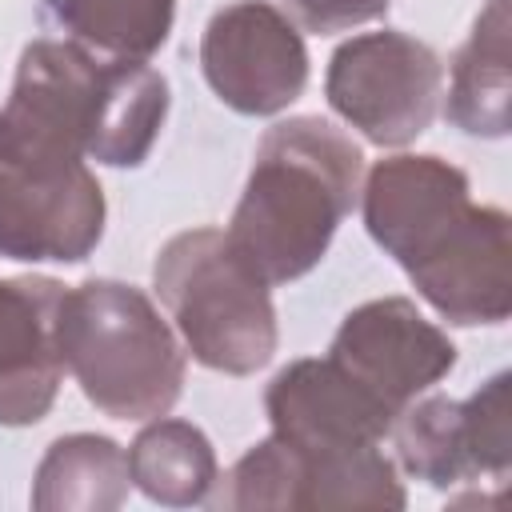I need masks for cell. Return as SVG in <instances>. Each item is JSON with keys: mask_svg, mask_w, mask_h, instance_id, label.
Masks as SVG:
<instances>
[{"mask_svg": "<svg viewBox=\"0 0 512 512\" xmlns=\"http://www.w3.org/2000/svg\"><path fill=\"white\" fill-rule=\"evenodd\" d=\"M508 372H496L484 388H476L464 408V448L472 476L504 480L512 468V404H508Z\"/></svg>", "mask_w": 512, "mask_h": 512, "instance_id": "obj_19", "label": "cell"}, {"mask_svg": "<svg viewBox=\"0 0 512 512\" xmlns=\"http://www.w3.org/2000/svg\"><path fill=\"white\" fill-rule=\"evenodd\" d=\"M364 156L336 124L292 116L264 132L244 196L228 220V244L272 288L300 280L328 252L352 212Z\"/></svg>", "mask_w": 512, "mask_h": 512, "instance_id": "obj_2", "label": "cell"}, {"mask_svg": "<svg viewBox=\"0 0 512 512\" xmlns=\"http://www.w3.org/2000/svg\"><path fill=\"white\" fill-rule=\"evenodd\" d=\"M396 456L400 464L424 480V484H460L472 480V464H468V448H464V412L460 400L448 396H428V400H412L396 424Z\"/></svg>", "mask_w": 512, "mask_h": 512, "instance_id": "obj_18", "label": "cell"}, {"mask_svg": "<svg viewBox=\"0 0 512 512\" xmlns=\"http://www.w3.org/2000/svg\"><path fill=\"white\" fill-rule=\"evenodd\" d=\"M64 284L48 276L0 280V424L24 428L48 416L64 360H60V316Z\"/></svg>", "mask_w": 512, "mask_h": 512, "instance_id": "obj_12", "label": "cell"}, {"mask_svg": "<svg viewBox=\"0 0 512 512\" xmlns=\"http://www.w3.org/2000/svg\"><path fill=\"white\" fill-rule=\"evenodd\" d=\"M152 288L184 348L212 372L252 376L276 352L268 284L236 256L220 228L172 236L152 264Z\"/></svg>", "mask_w": 512, "mask_h": 512, "instance_id": "obj_4", "label": "cell"}, {"mask_svg": "<svg viewBox=\"0 0 512 512\" xmlns=\"http://www.w3.org/2000/svg\"><path fill=\"white\" fill-rule=\"evenodd\" d=\"M128 472L148 500L164 508H192L204 504L216 484V452L196 424L156 416V424L132 440Z\"/></svg>", "mask_w": 512, "mask_h": 512, "instance_id": "obj_16", "label": "cell"}, {"mask_svg": "<svg viewBox=\"0 0 512 512\" xmlns=\"http://www.w3.org/2000/svg\"><path fill=\"white\" fill-rule=\"evenodd\" d=\"M280 4L308 32H344L388 12V0H280Z\"/></svg>", "mask_w": 512, "mask_h": 512, "instance_id": "obj_20", "label": "cell"}, {"mask_svg": "<svg viewBox=\"0 0 512 512\" xmlns=\"http://www.w3.org/2000/svg\"><path fill=\"white\" fill-rule=\"evenodd\" d=\"M328 360L344 368L392 416H400L420 392L452 372L456 344L412 300L384 296L344 316Z\"/></svg>", "mask_w": 512, "mask_h": 512, "instance_id": "obj_9", "label": "cell"}, {"mask_svg": "<svg viewBox=\"0 0 512 512\" xmlns=\"http://www.w3.org/2000/svg\"><path fill=\"white\" fill-rule=\"evenodd\" d=\"M168 116V80L144 60H100L76 40H32L0 108V160L136 168Z\"/></svg>", "mask_w": 512, "mask_h": 512, "instance_id": "obj_1", "label": "cell"}, {"mask_svg": "<svg viewBox=\"0 0 512 512\" xmlns=\"http://www.w3.org/2000/svg\"><path fill=\"white\" fill-rule=\"evenodd\" d=\"M56 336L64 368L104 416L152 420L180 400L184 352L140 288L120 280L64 288Z\"/></svg>", "mask_w": 512, "mask_h": 512, "instance_id": "obj_3", "label": "cell"}, {"mask_svg": "<svg viewBox=\"0 0 512 512\" xmlns=\"http://www.w3.org/2000/svg\"><path fill=\"white\" fill-rule=\"evenodd\" d=\"M448 120L468 136L508 132V0H488L452 64Z\"/></svg>", "mask_w": 512, "mask_h": 512, "instance_id": "obj_15", "label": "cell"}, {"mask_svg": "<svg viewBox=\"0 0 512 512\" xmlns=\"http://www.w3.org/2000/svg\"><path fill=\"white\" fill-rule=\"evenodd\" d=\"M104 232V192L84 160H0V256L84 260Z\"/></svg>", "mask_w": 512, "mask_h": 512, "instance_id": "obj_8", "label": "cell"}, {"mask_svg": "<svg viewBox=\"0 0 512 512\" xmlns=\"http://www.w3.org/2000/svg\"><path fill=\"white\" fill-rule=\"evenodd\" d=\"M412 288L452 324H500L512 312L508 216L468 204L408 264Z\"/></svg>", "mask_w": 512, "mask_h": 512, "instance_id": "obj_10", "label": "cell"}, {"mask_svg": "<svg viewBox=\"0 0 512 512\" xmlns=\"http://www.w3.org/2000/svg\"><path fill=\"white\" fill-rule=\"evenodd\" d=\"M200 68L232 112L276 116L308 84V48L284 8L268 0H232L204 28Z\"/></svg>", "mask_w": 512, "mask_h": 512, "instance_id": "obj_7", "label": "cell"}, {"mask_svg": "<svg viewBox=\"0 0 512 512\" xmlns=\"http://www.w3.org/2000/svg\"><path fill=\"white\" fill-rule=\"evenodd\" d=\"M220 508H404L396 464L376 448L308 452L276 432L252 444L220 488Z\"/></svg>", "mask_w": 512, "mask_h": 512, "instance_id": "obj_6", "label": "cell"}, {"mask_svg": "<svg viewBox=\"0 0 512 512\" xmlns=\"http://www.w3.org/2000/svg\"><path fill=\"white\" fill-rule=\"evenodd\" d=\"M176 0H56L76 44L112 60H148L172 32Z\"/></svg>", "mask_w": 512, "mask_h": 512, "instance_id": "obj_17", "label": "cell"}, {"mask_svg": "<svg viewBox=\"0 0 512 512\" xmlns=\"http://www.w3.org/2000/svg\"><path fill=\"white\" fill-rule=\"evenodd\" d=\"M440 88V56L424 40L392 28L344 40L332 52L324 76L332 112L380 148L416 140L436 116Z\"/></svg>", "mask_w": 512, "mask_h": 512, "instance_id": "obj_5", "label": "cell"}, {"mask_svg": "<svg viewBox=\"0 0 512 512\" xmlns=\"http://www.w3.org/2000/svg\"><path fill=\"white\" fill-rule=\"evenodd\" d=\"M264 408L272 432L308 452L380 444L396 424V416L328 356L280 368L264 392Z\"/></svg>", "mask_w": 512, "mask_h": 512, "instance_id": "obj_11", "label": "cell"}, {"mask_svg": "<svg viewBox=\"0 0 512 512\" xmlns=\"http://www.w3.org/2000/svg\"><path fill=\"white\" fill-rule=\"evenodd\" d=\"M468 204V176L440 156H388L364 184L368 236L400 268Z\"/></svg>", "mask_w": 512, "mask_h": 512, "instance_id": "obj_13", "label": "cell"}, {"mask_svg": "<svg viewBox=\"0 0 512 512\" xmlns=\"http://www.w3.org/2000/svg\"><path fill=\"white\" fill-rule=\"evenodd\" d=\"M128 484H132L128 452L108 436L76 432V436H60L44 452L32 484V508L108 512L128 500Z\"/></svg>", "mask_w": 512, "mask_h": 512, "instance_id": "obj_14", "label": "cell"}]
</instances>
